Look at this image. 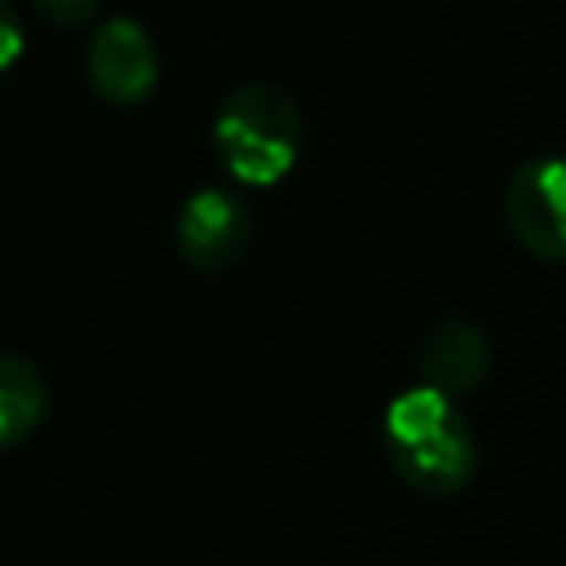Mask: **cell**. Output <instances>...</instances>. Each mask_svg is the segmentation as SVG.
I'll return each instance as SVG.
<instances>
[{"label": "cell", "mask_w": 566, "mask_h": 566, "mask_svg": "<svg viewBox=\"0 0 566 566\" xmlns=\"http://www.w3.org/2000/svg\"><path fill=\"white\" fill-rule=\"evenodd\" d=\"M385 455L389 469L416 495H455L478 469V442L455 398L433 385H407L385 407Z\"/></svg>", "instance_id": "cell-1"}, {"label": "cell", "mask_w": 566, "mask_h": 566, "mask_svg": "<svg viewBox=\"0 0 566 566\" xmlns=\"http://www.w3.org/2000/svg\"><path fill=\"white\" fill-rule=\"evenodd\" d=\"M212 155L243 186H274L292 172L305 146V115L274 80L234 84L212 111Z\"/></svg>", "instance_id": "cell-2"}, {"label": "cell", "mask_w": 566, "mask_h": 566, "mask_svg": "<svg viewBox=\"0 0 566 566\" xmlns=\"http://www.w3.org/2000/svg\"><path fill=\"white\" fill-rule=\"evenodd\" d=\"M504 221L539 261H566V155H531L504 181Z\"/></svg>", "instance_id": "cell-3"}, {"label": "cell", "mask_w": 566, "mask_h": 566, "mask_svg": "<svg viewBox=\"0 0 566 566\" xmlns=\"http://www.w3.org/2000/svg\"><path fill=\"white\" fill-rule=\"evenodd\" d=\"M252 243V212L226 186H195L172 212V248L195 270H230Z\"/></svg>", "instance_id": "cell-4"}, {"label": "cell", "mask_w": 566, "mask_h": 566, "mask_svg": "<svg viewBox=\"0 0 566 566\" xmlns=\"http://www.w3.org/2000/svg\"><path fill=\"white\" fill-rule=\"evenodd\" d=\"M84 71L102 102L133 106L159 84V49L137 18L106 13L84 44Z\"/></svg>", "instance_id": "cell-5"}, {"label": "cell", "mask_w": 566, "mask_h": 566, "mask_svg": "<svg viewBox=\"0 0 566 566\" xmlns=\"http://www.w3.org/2000/svg\"><path fill=\"white\" fill-rule=\"evenodd\" d=\"M416 367H420V385H433L447 398H464L491 371V340L469 318H438L420 340Z\"/></svg>", "instance_id": "cell-6"}, {"label": "cell", "mask_w": 566, "mask_h": 566, "mask_svg": "<svg viewBox=\"0 0 566 566\" xmlns=\"http://www.w3.org/2000/svg\"><path fill=\"white\" fill-rule=\"evenodd\" d=\"M49 411V389L35 363H27L22 354H4L0 358V447H22Z\"/></svg>", "instance_id": "cell-7"}, {"label": "cell", "mask_w": 566, "mask_h": 566, "mask_svg": "<svg viewBox=\"0 0 566 566\" xmlns=\"http://www.w3.org/2000/svg\"><path fill=\"white\" fill-rule=\"evenodd\" d=\"M31 4L53 27H80V22H88L102 9V0H31Z\"/></svg>", "instance_id": "cell-8"}, {"label": "cell", "mask_w": 566, "mask_h": 566, "mask_svg": "<svg viewBox=\"0 0 566 566\" xmlns=\"http://www.w3.org/2000/svg\"><path fill=\"white\" fill-rule=\"evenodd\" d=\"M0 31H4L0 66H13V62H18V49H22V27H18V13H13V4H4V13H0Z\"/></svg>", "instance_id": "cell-9"}]
</instances>
